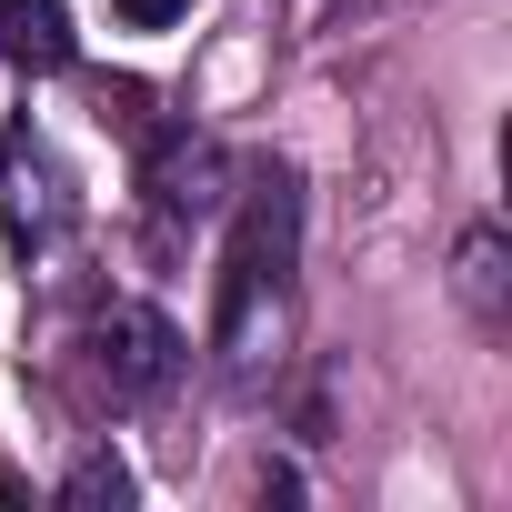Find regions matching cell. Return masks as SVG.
<instances>
[{
    "mask_svg": "<svg viewBox=\"0 0 512 512\" xmlns=\"http://www.w3.org/2000/svg\"><path fill=\"white\" fill-rule=\"evenodd\" d=\"M292 262H302V191L292 171H262L231 211V241H221V302H211V352L231 382L262 372L282 312H292Z\"/></svg>",
    "mask_w": 512,
    "mask_h": 512,
    "instance_id": "obj_1",
    "label": "cell"
},
{
    "mask_svg": "<svg viewBox=\"0 0 512 512\" xmlns=\"http://www.w3.org/2000/svg\"><path fill=\"white\" fill-rule=\"evenodd\" d=\"M0 231H11L21 262H41V251L71 231V181H61V161H51V141L31 121L0 131Z\"/></svg>",
    "mask_w": 512,
    "mask_h": 512,
    "instance_id": "obj_2",
    "label": "cell"
},
{
    "mask_svg": "<svg viewBox=\"0 0 512 512\" xmlns=\"http://www.w3.org/2000/svg\"><path fill=\"white\" fill-rule=\"evenodd\" d=\"M91 362H101L111 402H151V392L181 382V332H171L151 302H111V312L91 322Z\"/></svg>",
    "mask_w": 512,
    "mask_h": 512,
    "instance_id": "obj_3",
    "label": "cell"
},
{
    "mask_svg": "<svg viewBox=\"0 0 512 512\" xmlns=\"http://www.w3.org/2000/svg\"><path fill=\"white\" fill-rule=\"evenodd\" d=\"M141 191H151V221H161V231H181V221H201V211L221 201V151H211V141H191V131H161V151H151Z\"/></svg>",
    "mask_w": 512,
    "mask_h": 512,
    "instance_id": "obj_4",
    "label": "cell"
},
{
    "mask_svg": "<svg viewBox=\"0 0 512 512\" xmlns=\"http://www.w3.org/2000/svg\"><path fill=\"white\" fill-rule=\"evenodd\" d=\"M0 61L11 71H71L81 61V31L61 0H0Z\"/></svg>",
    "mask_w": 512,
    "mask_h": 512,
    "instance_id": "obj_5",
    "label": "cell"
},
{
    "mask_svg": "<svg viewBox=\"0 0 512 512\" xmlns=\"http://www.w3.org/2000/svg\"><path fill=\"white\" fill-rule=\"evenodd\" d=\"M502 262H512L502 231H492V221H472V231H462V272H452V282H462V302H472V322H482V332H502V322H512V272H502Z\"/></svg>",
    "mask_w": 512,
    "mask_h": 512,
    "instance_id": "obj_6",
    "label": "cell"
},
{
    "mask_svg": "<svg viewBox=\"0 0 512 512\" xmlns=\"http://www.w3.org/2000/svg\"><path fill=\"white\" fill-rule=\"evenodd\" d=\"M61 502H81V512H91V502H111V512H121V502H131L121 452H81V462H71V482H61Z\"/></svg>",
    "mask_w": 512,
    "mask_h": 512,
    "instance_id": "obj_7",
    "label": "cell"
},
{
    "mask_svg": "<svg viewBox=\"0 0 512 512\" xmlns=\"http://www.w3.org/2000/svg\"><path fill=\"white\" fill-rule=\"evenodd\" d=\"M111 11H121V21H131V31H171V21H181V11H191V0H111Z\"/></svg>",
    "mask_w": 512,
    "mask_h": 512,
    "instance_id": "obj_8",
    "label": "cell"
}]
</instances>
